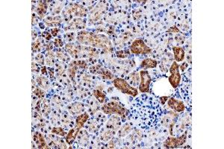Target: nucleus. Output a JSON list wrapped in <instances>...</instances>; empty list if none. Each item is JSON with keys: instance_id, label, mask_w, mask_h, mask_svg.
<instances>
[{"instance_id": "f03ea898", "label": "nucleus", "mask_w": 224, "mask_h": 149, "mask_svg": "<svg viewBox=\"0 0 224 149\" xmlns=\"http://www.w3.org/2000/svg\"><path fill=\"white\" fill-rule=\"evenodd\" d=\"M114 87H115L117 89H118L120 91H121L123 93L131 95L133 97L138 95V92L136 88L131 87L124 79H116L114 81Z\"/></svg>"}, {"instance_id": "ddd939ff", "label": "nucleus", "mask_w": 224, "mask_h": 149, "mask_svg": "<svg viewBox=\"0 0 224 149\" xmlns=\"http://www.w3.org/2000/svg\"><path fill=\"white\" fill-rule=\"evenodd\" d=\"M79 132V131H78L76 128H72V129L69 131L67 137H66V141H67V142L68 143L69 145L73 144V142H74L75 139H76V137L78 136Z\"/></svg>"}, {"instance_id": "2f4dec72", "label": "nucleus", "mask_w": 224, "mask_h": 149, "mask_svg": "<svg viewBox=\"0 0 224 149\" xmlns=\"http://www.w3.org/2000/svg\"><path fill=\"white\" fill-rule=\"evenodd\" d=\"M167 32H172V33H180L179 30L178 29V28H176V26H173V27H171L170 29H168L167 31Z\"/></svg>"}, {"instance_id": "a878e982", "label": "nucleus", "mask_w": 224, "mask_h": 149, "mask_svg": "<svg viewBox=\"0 0 224 149\" xmlns=\"http://www.w3.org/2000/svg\"><path fill=\"white\" fill-rule=\"evenodd\" d=\"M54 63V56L52 51H49L46 54V64L48 66H52Z\"/></svg>"}, {"instance_id": "412c9836", "label": "nucleus", "mask_w": 224, "mask_h": 149, "mask_svg": "<svg viewBox=\"0 0 224 149\" xmlns=\"http://www.w3.org/2000/svg\"><path fill=\"white\" fill-rule=\"evenodd\" d=\"M131 130H132V128H131L130 125L126 124V125H125L124 126H123V128L119 131V133H118L119 137H124V136L127 135V134L130 132Z\"/></svg>"}, {"instance_id": "58836bf2", "label": "nucleus", "mask_w": 224, "mask_h": 149, "mask_svg": "<svg viewBox=\"0 0 224 149\" xmlns=\"http://www.w3.org/2000/svg\"><path fill=\"white\" fill-rule=\"evenodd\" d=\"M167 98H168V97H161V98H160V100L161 101V104H164L165 101H167Z\"/></svg>"}, {"instance_id": "72a5a7b5", "label": "nucleus", "mask_w": 224, "mask_h": 149, "mask_svg": "<svg viewBox=\"0 0 224 149\" xmlns=\"http://www.w3.org/2000/svg\"><path fill=\"white\" fill-rule=\"evenodd\" d=\"M42 35H43V37L45 38V39L48 40L52 38V34H50L49 33H48V32H43V34Z\"/></svg>"}, {"instance_id": "7ed1b4c3", "label": "nucleus", "mask_w": 224, "mask_h": 149, "mask_svg": "<svg viewBox=\"0 0 224 149\" xmlns=\"http://www.w3.org/2000/svg\"><path fill=\"white\" fill-rule=\"evenodd\" d=\"M102 110L106 114H117L119 116H125L126 110L115 101H111L105 104Z\"/></svg>"}, {"instance_id": "e433bc0d", "label": "nucleus", "mask_w": 224, "mask_h": 149, "mask_svg": "<svg viewBox=\"0 0 224 149\" xmlns=\"http://www.w3.org/2000/svg\"><path fill=\"white\" fill-rule=\"evenodd\" d=\"M57 56H58V58L61 59L62 60H66L65 59V57H64V54H62V53H57Z\"/></svg>"}, {"instance_id": "c9c22d12", "label": "nucleus", "mask_w": 224, "mask_h": 149, "mask_svg": "<svg viewBox=\"0 0 224 149\" xmlns=\"http://www.w3.org/2000/svg\"><path fill=\"white\" fill-rule=\"evenodd\" d=\"M187 67H188V63H184L183 64L181 65V66H180V69H181V70H182V72H184V71H185V69H186Z\"/></svg>"}, {"instance_id": "bb28decb", "label": "nucleus", "mask_w": 224, "mask_h": 149, "mask_svg": "<svg viewBox=\"0 0 224 149\" xmlns=\"http://www.w3.org/2000/svg\"><path fill=\"white\" fill-rule=\"evenodd\" d=\"M40 49H41V40L38 39L32 44V50L33 51H39Z\"/></svg>"}, {"instance_id": "c85d7f7f", "label": "nucleus", "mask_w": 224, "mask_h": 149, "mask_svg": "<svg viewBox=\"0 0 224 149\" xmlns=\"http://www.w3.org/2000/svg\"><path fill=\"white\" fill-rule=\"evenodd\" d=\"M36 61L38 62L39 64L43 65L44 64V57L42 54H38L36 57Z\"/></svg>"}, {"instance_id": "f3484780", "label": "nucleus", "mask_w": 224, "mask_h": 149, "mask_svg": "<svg viewBox=\"0 0 224 149\" xmlns=\"http://www.w3.org/2000/svg\"><path fill=\"white\" fill-rule=\"evenodd\" d=\"M78 65H77V61H74L70 65V68L68 69V74L70 78H71L72 80H74L75 76H76V71L78 69Z\"/></svg>"}, {"instance_id": "5701e85b", "label": "nucleus", "mask_w": 224, "mask_h": 149, "mask_svg": "<svg viewBox=\"0 0 224 149\" xmlns=\"http://www.w3.org/2000/svg\"><path fill=\"white\" fill-rule=\"evenodd\" d=\"M70 112L73 114H77V113H81L82 112V105H80V104H74L70 108Z\"/></svg>"}, {"instance_id": "c756f323", "label": "nucleus", "mask_w": 224, "mask_h": 149, "mask_svg": "<svg viewBox=\"0 0 224 149\" xmlns=\"http://www.w3.org/2000/svg\"><path fill=\"white\" fill-rule=\"evenodd\" d=\"M77 65L78 66H79L80 68H82V69H86L88 67V65H87V63L84 60H80V61H77Z\"/></svg>"}, {"instance_id": "4be33fe9", "label": "nucleus", "mask_w": 224, "mask_h": 149, "mask_svg": "<svg viewBox=\"0 0 224 149\" xmlns=\"http://www.w3.org/2000/svg\"><path fill=\"white\" fill-rule=\"evenodd\" d=\"M37 81H38V84H39L40 87H41L43 89H48L49 87V83L48 81L46 80V79L44 77H38L37 79Z\"/></svg>"}, {"instance_id": "9b49d317", "label": "nucleus", "mask_w": 224, "mask_h": 149, "mask_svg": "<svg viewBox=\"0 0 224 149\" xmlns=\"http://www.w3.org/2000/svg\"><path fill=\"white\" fill-rule=\"evenodd\" d=\"M173 53H174V58L176 62H181L185 58V51L182 47L173 46Z\"/></svg>"}, {"instance_id": "cd10ccee", "label": "nucleus", "mask_w": 224, "mask_h": 149, "mask_svg": "<svg viewBox=\"0 0 224 149\" xmlns=\"http://www.w3.org/2000/svg\"><path fill=\"white\" fill-rule=\"evenodd\" d=\"M34 92H35V95H36L37 96L40 98V99H42V98H43L44 92L43 90H41V88L37 87L36 89H35V90L34 91Z\"/></svg>"}, {"instance_id": "423d86ee", "label": "nucleus", "mask_w": 224, "mask_h": 149, "mask_svg": "<svg viewBox=\"0 0 224 149\" xmlns=\"http://www.w3.org/2000/svg\"><path fill=\"white\" fill-rule=\"evenodd\" d=\"M187 138V131H185V134H182L181 137L178 138H173V137H169L164 143V146L167 148H173L179 147L182 145L186 141Z\"/></svg>"}, {"instance_id": "f8f14e48", "label": "nucleus", "mask_w": 224, "mask_h": 149, "mask_svg": "<svg viewBox=\"0 0 224 149\" xmlns=\"http://www.w3.org/2000/svg\"><path fill=\"white\" fill-rule=\"evenodd\" d=\"M66 50H67V52L70 54L73 57H79V47L76 46L73 44H67L65 46Z\"/></svg>"}, {"instance_id": "6e6552de", "label": "nucleus", "mask_w": 224, "mask_h": 149, "mask_svg": "<svg viewBox=\"0 0 224 149\" xmlns=\"http://www.w3.org/2000/svg\"><path fill=\"white\" fill-rule=\"evenodd\" d=\"M70 17L71 18L73 16L76 17H85L86 16L87 10L84 7L80 5L79 4H73L70 5V8L67 9Z\"/></svg>"}, {"instance_id": "f257e3e1", "label": "nucleus", "mask_w": 224, "mask_h": 149, "mask_svg": "<svg viewBox=\"0 0 224 149\" xmlns=\"http://www.w3.org/2000/svg\"><path fill=\"white\" fill-rule=\"evenodd\" d=\"M77 38L79 42L85 45L102 48L107 52H110L113 50L111 41L103 34H96L91 32H82L79 34Z\"/></svg>"}, {"instance_id": "7c9ffc66", "label": "nucleus", "mask_w": 224, "mask_h": 149, "mask_svg": "<svg viewBox=\"0 0 224 149\" xmlns=\"http://www.w3.org/2000/svg\"><path fill=\"white\" fill-rule=\"evenodd\" d=\"M117 56L120 58H126L127 55L126 54V52L124 51H117Z\"/></svg>"}, {"instance_id": "2eb2a0df", "label": "nucleus", "mask_w": 224, "mask_h": 149, "mask_svg": "<svg viewBox=\"0 0 224 149\" xmlns=\"http://www.w3.org/2000/svg\"><path fill=\"white\" fill-rule=\"evenodd\" d=\"M46 2H39L38 3V7L37 8V12L39 14L40 17L43 18L44 17V14L46 13L47 11V5L46 3Z\"/></svg>"}, {"instance_id": "1a4fd4ad", "label": "nucleus", "mask_w": 224, "mask_h": 149, "mask_svg": "<svg viewBox=\"0 0 224 149\" xmlns=\"http://www.w3.org/2000/svg\"><path fill=\"white\" fill-rule=\"evenodd\" d=\"M168 106L170 107L171 109H173L174 111L176 112H182L185 110V105H184V103L182 101H179V100L175 99L173 98H170L168 100Z\"/></svg>"}, {"instance_id": "f704fd0d", "label": "nucleus", "mask_w": 224, "mask_h": 149, "mask_svg": "<svg viewBox=\"0 0 224 149\" xmlns=\"http://www.w3.org/2000/svg\"><path fill=\"white\" fill-rule=\"evenodd\" d=\"M55 46L58 47V46H61L63 44H62V42H61V40L56 39L55 40Z\"/></svg>"}, {"instance_id": "0eeeda50", "label": "nucleus", "mask_w": 224, "mask_h": 149, "mask_svg": "<svg viewBox=\"0 0 224 149\" xmlns=\"http://www.w3.org/2000/svg\"><path fill=\"white\" fill-rule=\"evenodd\" d=\"M141 74V84L139 90L141 92H149L150 91V84L151 83V78L150 74L146 70H143L140 72Z\"/></svg>"}, {"instance_id": "6ab92c4d", "label": "nucleus", "mask_w": 224, "mask_h": 149, "mask_svg": "<svg viewBox=\"0 0 224 149\" xmlns=\"http://www.w3.org/2000/svg\"><path fill=\"white\" fill-rule=\"evenodd\" d=\"M99 73L101 75L102 79H106V80H111V79H112L114 78V75H113L110 71L108 70V69H100Z\"/></svg>"}, {"instance_id": "393cba45", "label": "nucleus", "mask_w": 224, "mask_h": 149, "mask_svg": "<svg viewBox=\"0 0 224 149\" xmlns=\"http://www.w3.org/2000/svg\"><path fill=\"white\" fill-rule=\"evenodd\" d=\"M52 134H56V135L61 136V137H64L66 134L65 131L63 130V128H54L52 130Z\"/></svg>"}, {"instance_id": "473e14b6", "label": "nucleus", "mask_w": 224, "mask_h": 149, "mask_svg": "<svg viewBox=\"0 0 224 149\" xmlns=\"http://www.w3.org/2000/svg\"><path fill=\"white\" fill-rule=\"evenodd\" d=\"M51 32H52V36L56 37L57 36V34H58V32H59V29H58V28H53V29H52Z\"/></svg>"}, {"instance_id": "9d476101", "label": "nucleus", "mask_w": 224, "mask_h": 149, "mask_svg": "<svg viewBox=\"0 0 224 149\" xmlns=\"http://www.w3.org/2000/svg\"><path fill=\"white\" fill-rule=\"evenodd\" d=\"M89 119V115L88 113H84L82 114H81L80 116H77L76 121V128L78 131H80L81 128H82L85 125V122L88 121V119Z\"/></svg>"}, {"instance_id": "dca6fc26", "label": "nucleus", "mask_w": 224, "mask_h": 149, "mask_svg": "<svg viewBox=\"0 0 224 149\" xmlns=\"http://www.w3.org/2000/svg\"><path fill=\"white\" fill-rule=\"evenodd\" d=\"M61 22V18L60 17H47L46 19V23L49 26H57Z\"/></svg>"}, {"instance_id": "20e7f679", "label": "nucleus", "mask_w": 224, "mask_h": 149, "mask_svg": "<svg viewBox=\"0 0 224 149\" xmlns=\"http://www.w3.org/2000/svg\"><path fill=\"white\" fill-rule=\"evenodd\" d=\"M179 65L176 62H173L170 68L171 76L169 77V82L173 88L178 87L181 81V76L179 71Z\"/></svg>"}, {"instance_id": "b1692460", "label": "nucleus", "mask_w": 224, "mask_h": 149, "mask_svg": "<svg viewBox=\"0 0 224 149\" xmlns=\"http://www.w3.org/2000/svg\"><path fill=\"white\" fill-rule=\"evenodd\" d=\"M130 77L132 78V83L133 84L134 86H136V85L138 84L140 81V76L139 74L137 73V72H135V73H132L130 75Z\"/></svg>"}, {"instance_id": "4c0bfd02", "label": "nucleus", "mask_w": 224, "mask_h": 149, "mask_svg": "<svg viewBox=\"0 0 224 149\" xmlns=\"http://www.w3.org/2000/svg\"><path fill=\"white\" fill-rule=\"evenodd\" d=\"M41 73H42L43 75H46V74H47L46 67V66H43V67L41 69Z\"/></svg>"}, {"instance_id": "a211bd4d", "label": "nucleus", "mask_w": 224, "mask_h": 149, "mask_svg": "<svg viewBox=\"0 0 224 149\" xmlns=\"http://www.w3.org/2000/svg\"><path fill=\"white\" fill-rule=\"evenodd\" d=\"M36 142L38 145V148H49V147L47 145L45 139L41 134H38V139Z\"/></svg>"}, {"instance_id": "4468645a", "label": "nucleus", "mask_w": 224, "mask_h": 149, "mask_svg": "<svg viewBox=\"0 0 224 149\" xmlns=\"http://www.w3.org/2000/svg\"><path fill=\"white\" fill-rule=\"evenodd\" d=\"M157 61L150 58H147L144 60L141 63V67L144 69H149V68H155L157 66Z\"/></svg>"}, {"instance_id": "aec40b11", "label": "nucleus", "mask_w": 224, "mask_h": 149, "mask_svg": "<svg viewBox=\"0 0 224 149\" xmlns=\"http://www.w3.org/2000/svg\"><path fill=\"white\" fill-rule=\"evenodd\" d=\"M94 95L100 103H103L105 101V95L101 90H95L94 91Z\"/></svg>"}, {"instance_id": "39448f33", "label": "nucleus", "mask_w": 224, "mask_h": 149, "mask_svg": "<svg viewBox=\"0 0 224 149\" xmlns=\"http://www.w3.org/2000/svg\"><path fill=\"white\" fill-rule=\"evenodd\" d=\"M131 51L133 54H147V53L151 52V48H149L145 43L141 39H137L132 43L131 46Z\"/></svg>"}]
</instances>
